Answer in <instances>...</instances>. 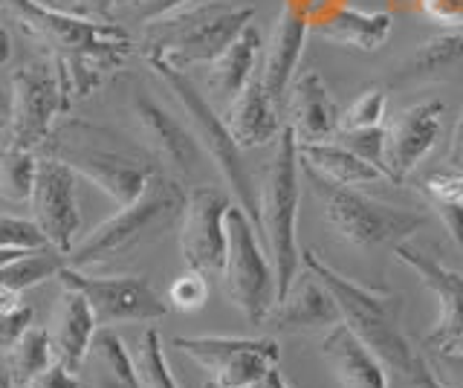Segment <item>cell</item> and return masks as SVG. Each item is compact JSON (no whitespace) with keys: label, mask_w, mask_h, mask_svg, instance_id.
Segmentation results:
<instances>
[{"label":"cell","mask_w":463,"mask_h":388,"mask_svg":"<svg viewBox=\"0 0 463 388\" xmlns=\"http://www.w3.org/2000/svg\"><path fill=\"white\" fill-rule=\"evenodd\" d=\"M301 267L310 270L327 287L330 296L336 298V305L342 310V322L380 356V363L391 374H397L402 383H409L417 374V368L423 365L426 354L414 351V345L405 339L400 327L402 298L394 293L368 290V287L339 276L336 270L318 261V255L313 250H301Z\"/></svg>","instance_id":"6da1fadb"},{"label":"cell","mask_w":463,"mask_h":388,"mask_svg":"<svg viewBox=\"0 0 463 388\" xmlns=\"http://www.w3.org/2000/svg\"><path fill=\"white\" fill-rule=\"evenodd\" d=\"M43 156H55L79 177L105 192L116 206H128L145 192L159 171L151 156L125 151L113 142V134L84 119H64L41 146Z\"/></svg>","instance_id":"7a4b0ae2"},{"label":"cell","mask_w":463,"mask_h":388,"mask_svg":"<svg viewBox=\"0 0 463 388\" xmlns=\"http://www.w3.org/2000/svg\"><path fill=\"white\" fill-rule=\"evenodd\" d=\"M185 203L188 192L183 180L159 168L134 203L119 206V212L110 214L105 223H99L79 247L67 252V267L84 270L145 247V243L165 235L177 221H183Z\"/></svg>","instance_id":"3957f363"},{"label":"cell","mask_w":463,"mask_h":388,"mask_svg":"<svg viewBox=\"0 0 463 388\" xmlns=\"http://www.w3.org/2000/svg\"><path fill=\"white\" fill-rule=\"evenodd\" d=\"M252 21L255 6L250 4L200 0L145 26L142 55H156L180 70L188 64H212Z\"/></svg>","instance_id":"277c9868"},{"label":"cell","mask_w":463,"mask_h":388,"mask_svg":"<svg viewBox=\"0 0 463 388\" xmlns=\"http://www.w3.org/2000/svg\"><path fill=\"white\" fill-rule=\"evenodd\" d=\"M272 163L267 171V185L260 194V235L275 272V301H281L301 270V247L296 235L298 200H301V156L293 128L284 125L275 139Z\"/></svg>","instance_id":"5b68a950"},{"label":"cell","mask_w":463,"mask_h":388,"mask_svg":"<svg viewBox=\"0 0 463 388\" xmlns=\"http://www.w3.org/2000/svg\"><path fill=\"white\" fill-rule=\"evenodd\" d=\"M301 175L310 183L325 223L356 250H376L385 247V243L397 247L426 223V214L380 203V200L359 194L351 185H339L322 177L307 166H301Z\"/></svg>","instance_id":"8992f818"},{"label":"cell","mask_w":463,"mask_h":388,"mask_svg":"<svg viewBox=\"0 0 463 388\" xmlns=\"http://www.w3.org/2000/svg\"><path fill=\"white\" fill-rule=\"evenodd\" d=\"M145 62H148V67L159 79H163L165 88L177 96V102L185 110V119H188V125H192V134L197 137L200 148L214 160L223 183L232 189V194L238 197V206L250 214V221L260 232V194H258V185H255V180L250 175V168H246V163H243V156H241L243 148L238 146V139L232 137L226 119L212 108L209 99L194 88L192 79H188L180 67H174L165 59H156V55H145Z\"/></svg>","instance_id":"52a82bcc"},{"label":"cell","mask_w":463,"mask_h":388,"mask_svg":"<svg viewBox=\"0 0 463 388\" xmlns=\"http://www.w3.org/2000/svg\"><path fill=\"white\" fill-rule=\"evenodd\" d=\"M26 35H33L41 47H47V55L55 62L79 59L93 50H110V47H134V41L125 33L122 24L116 21H96L72 9H55L43 6L38 0H0Z\"/></svg>","instance_id":"ba28073f"},{"label":"cell","mask_w":463,"mask_h":388,"mask_svg":"<svg viewBox=\"0 0 463 388\" xmlns=\"http://www.w3.org/2000/svg\"><path fill=\"white\" fill-rule=\"evenodd\" d=\"M67 110L70 99L52 55L21 64L12 73L6 142L18 148L38 151L43 139L52 134L55 119Z\"/></svg>","instance_id":"9c48e42d"},{"label":"cell","mask_w":463,"mask_h":388,"mask_svg":"<svg viewBox=\"0 0 463 388\" xmlns=\"http://www.w3.org/2000/svg\"><path fill=\"white\" fill-rule=\"evenodd\" d=\"M226 296L252 325H260L275 305V272L269 252L260 250L258 229L241 206H232L226 214Z\"/></svg>","instance_id":"30bf717a"},{"label":"cell","mask_w":463,"mask_h":388,"mask_svg":"<svg viewBox=\"0 0 463 388\" xmlns=\"http://www.w3.org/2000/svg\"><path fill=\"white\" fill-rule=\"evenodd\" d=\"M58 281L79 290L90 305L96 325H125V322H156L168 316L171 305L145 276H87L76 267H64Z\"/></svg>","instance_id":"8fae6325"},{"label":"cell","mask_w":463,"mask_h":388,"mask_svg":"<svg viewBox=\"0 0 463 388\" xmlns=\"http://www.w3.org/2000/svg\"><path fill=\"white\" fill-rule=\"evenodd\" d=\"M171 345L192 356L212 374L221 388H252L279 368L281 348L275 339H238V336H174Z\"/></svg>","instance_id":"7c38bea8"},{"label":"cell","mask_w":463,"mask_h":388,"mask_svg":"<svg viewBox=\"0 0 463 388\" xmlns=\"http://www.w3.org/2000/svg\"><path fill=\"white\" fill-rule=\"evenodd\" d=\"M128 110H130V119H134L137 137L142 142L145 154L177 180L192 175L200 163L197 137L188 131L183 122L174 119L145 88L130 90Z\"/></svg>","instance_id":"4fadbf2b"},{"label":"cell","mask_w":463,"mask_h":388,"mask_svg":"<svg viewBox=\"0 0 463 388\" xmlns=\"http://www.w3.org/2000/svg\"><path fill=\"white\" fill-rule=\"evenodd\" d=\"M232 200L217 185H194L180 226V252L188 270L223 272L226 264V214Z\"/></svg>","instance_id":"5bb4252c"},{"label":"cell","mask_w":463,"mask_h":388,"mask_svg":"<svg viewBox=\"0 0 463 388\" xmlns=\"http://www.w3.org/2000/svg\"><path fill=\"white\" fill-rule=\"evenodd\" d=\"M76 171L64 166L55 156H41L38 163V180L29 206H33V221L43 232L47 243L61 255L72 250V238H76L81 226L79 212V189H76Z\"/></svg>","instance_id":"9a60e30c"},{"label":"cell","mask_w":463,"mask_h":388,"mask_svg":"<svg viewBox=\"0 0 463 388\" xmlns=\"http://www.w3.org/2000/svg\"><path fill=\"white\" fill-rule=\"evenodd\" d=\"M394 255L405 267H411L420 281L438 296V322L429 330L426 348L429 351H463V276L455 270H446L438 258L411 247L397 243Z\"/></svg>","instance_id":"2e32d148"},{"label":"cell","mask_w":463,"mask_h":388,"mask_svg":"<svg viewBox=\"0 0 463 388\" xmlns=\"http://www.w3.org/2000/svg\"><path fill=\"white\" fill-rule=\"evenodd\" d=\"M446 105L440 99L402 108L385 125V168L391 183H402L423 163V156L438 142Z\"/></svg>","instance_id":"e0dca14e"},{"label":"cell","mask_w":463,"mask_h":388,"mask_svg":"<svg viewBox=\"0 0 463 388\" xmlns=\"http://www.w3.org/2000/svg\"><path fill=\"white\" fill-rule=\"evenodd\" d=\"M310 26L313 24L307 18V12L301 9L298 0H287L279 12V18H275L264 55H260L258 79L267 88V93L272 96V102L281 110H284V99H287L289 84L296 79L304 44H307V38H310Z\"/></svg>","instance_id":"ac0fdd59"},{"label":"cell","mask_w":463,"mask_h":388,"mask_svg":"<svg viewBox=\"0 0 463 388\" xmlns=\"http://www.w3.org/2000/svg\"><path fill=\"white\" fill-rule=\"evenodd\" d=\"M284 113L287 128H293L298 146L330 142L342 128V113L318 70H304L293 79L284 99Z\"/></svg>","instance_id":"d6986e66"},{"label":"cell","mask_w":463,"mask_h":388,"mask_svg":"<svg viewBox=\"0 0 463 388\" xmlns=\"http://www.w3.org/2000/svg\"><path fill=\"white\" fill-rule=\"evenodd\" d=\"M264 322L281 330H316V327L339 325L342 310L327 287L310 270H304L289 284L287 296L281 301H275Z\"/></svg>","instance_id":"ffe728a7"},{"label":"cell","mask_w":463,"mask_h":388,"mask_svg":"<svg viewBox=\"0 0 463 388\" xmlns=\"http://www.w3.org/2000/svg\"><path fill=\"white\" fill-rule=\"evenodd\" d=\"M322 354L342 388H391L388 368L345 322L333 325L322 342Z\"/></svg>","instance_id":"44dd1931"},{"label":"cell","mask_w":463,"mask_h":388,"mask_svg":"<svg viewBox=\"0 0 463 388\" xmlns=\"http://www.w3.org/2000/svg\"><path fill=\"white\" fill-rule=\"evenodd\" d=\"M96 316L87 305V298L72 290V287H64L61 296L55 301L52 319H50V342H52V354L58 363H64L70 371H79L84 363V354L90 348V342L96 336Z\"/></svg>","instance_id":"7402d4cb"},{"label":"cell","mask_w":463,"mask_h":388,"mask_svg":"<svg viewBox=\"0 0 463 388\" xmlns=\"http://www.w3.org/2000/svg\"><path fill=\"white\" fill-rule=\"evenodd\" d=\"M281 117H284V110L272 102V96L267 93L264 84H260L258 73L223 113L229 131L238 139L241 148H258V146H267L272 139H279L287 125Z\"/></svg>","instance_id":"603a6c76"},{"label":"cell","mask_w":463,"mask_h":388,"mask_svg":"<svg viewBox=\"0 0 463 388\" xmlns=\"http://www.w3.org/2000/svg\"><path fill=\"white\" fill-rule=\"evenodd\" d=\"M391 30H394V21H391L388 12H368L347 4H339L322 21L310 26V33L327 41V44L359 52L380 50L391 38Z\"/></svg>","instance_id":"cb8c5ba5"},{"label":"cell","mask_w":463,"mask_h":388,"mask_svg":"<svg viewBox=\"0 0 463 388\" xmlns=\"http://www.w3.org/2000/svg\"><path fill=\"white\" fill-rule=\"evenodd\" d=\"M260 35L255 30V24H250L246 30L232 41V44L217 55L209 64V88L214 96L229 108L235 99L243 93V88L255 79L258 64H260Z\"/></svg>","instance_id":"d4e9b609"},{"label":"cell","mask_w":463,"mask_h":388,"mask_svg":"<svg viewBox=\"0 0 463 388\" xmlns=\"http://www.w3.org/2000/svg\"><path fill=\"white\" fill-rule=\"evenodd\" d=\"M93 388H139L134 356L128 354L125 342L110 327H99L84 354L81 368Z\"/></svg>","instance_id":"484cf974"},{"label":"cell","mask_w":463,"mask_h":388,"mask_svg":"<svg viewBox=\"0 0 463 388\" xmlns=\"http://www.w3.org/2000/svg\"><path fill=\"white\" fill-rule=\"evenodd\" d=\"M301 166L318 171L322 177L339 183V185H365L376 180H388L376 166L365 163L354 151H347L339 142H313V146H298Z\"/></svg>","instance_id":"4316f807"},{"label":"cell","mask_w":463,"mask_h":388,"mask_svg":"<svg viewBox=\"0 0 463 388\" xmlns=\"http://www.w3.org/2000/svg\"><path fill=\"white\" fill-rule=\"evenodd\" d=\"M463 64V33H446L423 41L409 59H405L400 76L405 79H431Z\"/></svg>","instance_id":"83f0119b"},{"label":"cell","mask_w":463,"mask_h":388,"mask_svg":"<svg viewBox=\"0 0 463 388\" xmlns=\"http://www.w3.org/2000/svg\"><path fill=\"white\" fill-rule=\"evenodd\" d=\"M52 356L55 354H52L50 334H47V330L35 327V325H29L24 330V336L14 342L9 348V354H6L14 388H24V385L33 383L43 368H50L55 363Z\"/></svg>","instance_id":"f1b7e54d"},{"label":"cell","mask_w":463,"mask_h":388,"mask_svg":"<svg viewBox=\"0 0 463 388\" xmlns=\"http://www.w3.org/2000/svg\"><path fill=\"white\" fill-rule=\"evenodd\" d=\"M38 156L29 148L6 146L0 148V200L6 203H26L33 197L38 180Z\"/></svg>","instance_id":"f546056e"},{"label":"cell","mask_w":463,"mask_h":388,"mask_svg":"<svg viewBox=\"0 0 463 388\" xmlns=\"http://www.w3.org/2000/svg\"><path fill=\"white\" fill-rule=\"evenodd\" d=\"M130 356H134V371H137L139 388H180L165 363L163 339H159L156 327L142 330V336L137 339L134 354Z\"/></svg>","instance_id":"4dcf8cb0"},{"label":"cell","mask_w":463,"mask_h":388,"mask_svg":"<svg viewBox=\"0 0 463 388\" xmlns=\"http://www.w3.org/2000/svg\"><path fill=\"white\" fill-rule=\"evenodd\" d=\"M333 142H339L347 151H354L356 156H362L365 163L376 166L388 177V168H385V125L383 128H339ZM391 183V180H388Z\"/></svg>","instance_id":"1f68e13d"},{"label":"cell","mask_w":463,"mask_h":388,"mask_svg":"<svg viewBox=\"0 0 463 388\" xmlns=\"http://www.w3.org/2000/svg\"><path fill=\"white\" fill-rule=\"evenodd\" d=\"M385 108H388V93L385 88H365L356 102L342 113V128L354 131V128H383L385 122Z\"/></svg>","instance_id":"d6a6232c"},{"label":"cell","mask_w":463,"mask_h":388,"mask_svg":"<svg viewBox=\"0 0 463 388\" xmlns=\"http://www.w3.org/2000/svg\"><path fill=\"white\" fill-rule=\"evenodd\" d=\"M47 247L50 243L43 238L41 229L35 226V221L0 212V250L33 252V250H47Z\"/></svg>","instance_id":"836d02e7"},{"label":"cell","mask_w":463,"mask_h":388,"mask_svg":"<svg viewBox=\"0 0 463 388\" xmlns=\"http://www.w3.org/2000/svg\"><path fill=\"white\" fill-rule=\"evenodd\" d=\"M209 301V281L206 272L185 270L183 276H177L168 287V305L171 310L180 313H197Z\"/></svg>","instance_id":"e575fe53"},{"label":"cell","mask_w":463,"mask_h":388,"mask_svg":"<svg viewBox=\"0 0 463 388\" xmlns=\"http://www.w3.org/2000/svg\"><path fill=\"white\" fill-rule=\"evenodd\" d=\"M194 4H200V0H125V6L119 9V15H116V24L125 18V21L148 26V24L163 21V18L174 15V12L194 6Z\"/></svg>","instance_id":"d590c367"},{"label":"cell","mask_w":463,"mask_h":388,"mask_svg":"<svg viewBox=\"0 0 463 388\" xmlns=\"http://www.w3.org/2000/svg\"><path fill=\"white\" fill-rule=\"evenodd\" d=\"M420 192H423L431 203H463V175L443 166L420 180Z\"/></svg>","instance_id":"8d00e7d4"},{"label":"cell","mask_w":463,"mask_h":388,"mask_svg":"<svg viewBox=\"0 0 463 388\" xmlns=\"http://www.w3.org/2000/svg\"><path fill=\"white\" fill-rule=\"evenodd\" d=\"M426 359L443 388H463V351H429Z\"/></svg>","instance_id":"74e56055"},{"label":"cell","mask_w":463,"mask_h":388,"mask_svg":"<svg viewBox=\"0 0 463 388\" xmlns=\"http://www.w3.org/2000/svg\"><path fill=\"white\" fill-rule=\"evenodd\" d=\"M33 325V308L24 305L18 310L0 313V351H9L24 336V330Z\"/></svg>","instance_id":"f35d334b"},{"label":"cell","mask_w":463,"mask_h":388,"mask_svg":"<svg viewBox=\"0 0 463 388\" xmlns=\"http://www.w3.org/2000/svg\"><path fill=\"white\" fill-rule=\"evenodd\" d=\"M420 12L426 18H431L434 24L443 26H463V0H423L420 4Z\"/></svg>","instance_id":"ab89813d"},{"label":"cell","mask_w":463,"mask_h":388,"mask_svg":"<svg viewBox=\"0 0 463 388\" xmlns=\"http://www.w3.org/2000/svg\"><path fill=\"white\" fill-rule=\"evenodd\" d=\"M24 388H81V385H79L76 371H70L64 363H58L55 359L50 368H43L38 377Z\"/></svg>","instance_id":"60d3db41"},{"label":"cell","mask_w":463,"mask_h":388,"mask_svg":"<svg viewBox=\"0 0 463 388\" xmlns=\"http://www.w3.org/2000/svg\"><path fill=\"white\" fill-rule=\"evenodd\" d=\"M125 0H72V12H81L87 18L96 21H116Z\"/></svg>","instance_id":"b9f144b4"},{"label":"cell","mask_w":463,"mask_h":388,"mask_svg":"<svg viewBox=\"0 0 463 388\" xmlns=\"http://www.w3.org/2000/svg\"><path fill=\"white\" fill-rule=\"evenodd\" d=\"M446 166L463 175V113L458 117V125L452 131V146H449V154H446Z\"/></svg>","instance_id":"7bdbcfd3"},{"label":"cell","mask_w":463,"mask_h":388,"mask_svg":"<svg viewBox=\"0 0 463 388\" xmlns=\"http://www.w3.org/2000/svg\"><path fill=\"white\" fill-rule=\"evenodd\" d=\"M405 388H443V385H440L438 377H434V371H431V365H429V359H423V365H420L414 377H411L409 383H405Z\"/></svg>","instance_id":"ee69618b"},{"label":"cell","mask_w":463,"mask_h":388,"mask_svg":"<svg viewBox=\"0 0 463 388\" xmlns=\"http://www.w3.org/2000/svg\"><path fill=\"white\" fill-rule=\"evenodd\" d=\"M9 59H12V35L4 26V21H0V67H6Z\"/></svg>","instance_id":"f6af8a7d"},{"label":"cell","mask_w":463,"mask_h":388,"mask_svg":"<svg viewBox=\"0 0 463 388\" xmlns=\"http://www.w3.org/2000/svg\"><path fill=\"white\" fill-rule=\"evenodd\" d=\"M252 388H289V385L284 380V374L279 368H272V371H267V377L260 380V383H255Z\"/></svg>","instance_id":"bcb514c9"},{"label":"cell","mask_w":463,"mask_h":388,"mask_svg":"<svg viewBox=\"0 0 463 388\" xmlns=\"http://www.w3.org/2000/svg\"><path fill=\"white\" fill-rule=\"evenodd\" d=\"M0 388H14V380H12L9 363H6L4 356H0Z\"/></svg>","instance_id":"7dc6e473"},{"label":"cell","mask_w":463,"mask_h":388,"mask_svg":"<svg viewBox=\"0 0 463 388\" xmlns=\"http://www.w3.org/2000/svg\"><path fill=\"white\" fill-rule=\"evenodd\" d=\"M9 134V108H0V139Z\"/></svg>","instance_id":"c3c4849f"},{"label":"cell","mask_w":463,"mask_h":388,"mask_svg":"<svg viewBox=\"0 0 463 388\" xmlns=\"http://www.w3.org/2000/svg\"><path fill=\"white\" fill-rule=\"evenodd\" d=\"M18 255H24V252H18V250H0V267L9 264V261H14Z\"/></svg>","instance_id":"681fc988"},{"label":"cell","mask_w":463,"mask_h":388,"mask_svg":"<svg viewBox=\"0 0 463 388\" xmlns=\"http://www.w3.org/2000/svg\"><path fill=\"white\" fill-rule=\"evenodd\" d=\"M391 4L400 6V9H420V4H423V0H391Z\"/></svg>","instance_id":"f907efd6"},{"label":"cell","mask_w":463,"mask_h":388,"mask_svg":"<svg viewBox=\"0 0 463 388\" xmlns=\"http://www.w3.org/2000/svg\"><path fill=\"white\" fill-rule=\"evenodd\" d=\"M38 4H43V6H55V9H72V6H70V0H38Z\"/></svg>","instance_id":"816d5d0a"},{"label":"cell","mask_w":463,"mask_h":388,"mask_svg":"<svg viewBox=\"0 0 463 388\" xmlns=\"http://www.w3.org/2000/svg\"><path fill=\"white\" fill-rule=\"evenodd\" d=\"M203 388H221V385H214V383L209 380V383H206V385H203Z\"/></svg>","instance_id":"f5cc1de1"},{"label":"cell","mask_w":463,"mask_h":388,"mask_svg":"<svg viewBox=\"0 0 463 388\" xmlns=\"http://www.w3.org/2000/svg\"><path fill=\"white\" fill-rule=\"evenodd\" d=\"M0 108H6V99H4V93H0Z\"/></svg>","instance_id":"db71d44e"},{"label":"cell","mask_w":463,"mask_h":388,"mask_svg":"<svg viewBox=\"0 0 463 388\" xmlns=\"http://www.w3.org/2000/svg\"><path fill=\"white\" fill-rule=\"evenodd\" d=\"M70 6H72V0H70Z\"/></svg>","instance_id":"11a10c76"}]
</instances>
